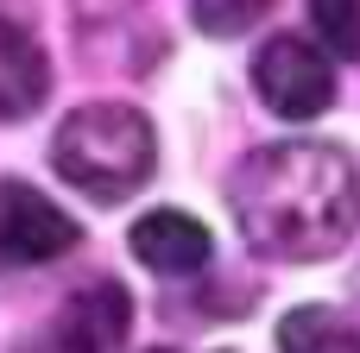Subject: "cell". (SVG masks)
I'll use <instances>...</instances> for the list:
<instances>
[{
    "mask_svg": "<svg viewBox=\"0 0 360 353\" xmlns=\"http://www.w3.org/2000/svg\"><path fill=\"white\" fill-rule=\"evenodd\" d=\"M266 6H272V0H190L196 32H209V38H240L247 25L266 19Z\"/></svg>",
    "mask_w": 360,
    "mask_h": 353,
    "instance_id": "30bf717a",
    "label": "cell"
},
{
    "mask_svg": "<svg viewBox=\"0 0 360 353\" xmlns=\"http://www.w3.org/2000/svg\"><path fill=\"white\" fill-rule=\"evenodd\" d=\"M127 322H133V303H127V291H120L114 278L89 284V291L63 309V328H70L89 353H114L127 341Z\"/></svg>",
    "mask_w": 360,
    "mask_h": 353,
    "instance_id": "52a82bcc",
    "label": "cell"
},
{
    "mask_svg": "<svg viewBox=\"0 0 360 353\" xmlns=\"http://www.w3.org/2000/svg\"><path fill=\"white\" fill-rule=\"evenodd\" d=\"M76 246V221L32 183L0 177V265H51Z\"/></svg>",
    "mask_w": 360,
    "mask_h": 353,
    "instance_id": "277c9868",
    "label": "cell"
},
{
    "mask_svg": "<svg viewBox=\"0 0 360 353\" xmlns=\"http://www.w3.org/2000/svg\"><path fill=\"white\" fill-rule=\"evenodd\" d=\"M278 353H360V328L329 303H304L278 322Z\"/></svg>",
    "mask_w": 360,
    "mask_h": 353,
    "instance_id": "ba28073f",
    "label": "cell"
},
{
    "mask_svg": "<svg viewBox=\"0 0 360 353\" xmlns=\"http://www.w3.org/2000/svg\"><path fill=\"white\" fill-rule=\"evenodd\" d=\"M209 253H215L209 227H202L196 215H184V208H152V215L133 221V259L152 265V272H165V278H190V272H202Z\"/></svg>",
    "mask_w": 360,
    "mask_h": 353,
    "instance_id": "5b68a950",
    "label": "cell"
},
{
    "mask_svg": "<svg viewBox=\"0 0 360 353\" xmlns=\"http://www.w3.org/2000/svg\"><path fill=\"white\" fill-rule=\"evenodd\" d=\"M51 164L89 202H127L133 189H146V177L158 164V133L127 101H89V107L63 114V126L51 139Z\"/></svg>",
    "mask_w": 360,
    "mask_h": 353,
    "instance_id": "7a4b0ae2",
    "label": "cell"
},
{
    "mask_svg": "<svg viewBox=\"0 0 360 353\" xmlns=\"http://www.w3.org/2000/svg\"><path fill=\"white\" fill-rule=\"evenodd\" d=\"M44 95H51V57H44V44L19 19L0 13V120L38 114Z\"/></svg>",
    "mask_w": 360,
    "mask_h": 353,
    "instance_id": "8992f818",
    "label": "cell"
},
{
    "mask_svg": "<svg viewBox=\"0 0 360 353\" xmlns=\"http://www.w3.org/2000/svg\"><path fill=\"white\" fill-rule=\"evenodd\" d=\"M253 95L278 120H316L335 101V69L310 38H266V51L253 57Z\"/></svg>",
    "mask_w": 360,
    "mask_h": 353,
    "instance_id": "3957f363",
    "label": "cell"
},
{
    "mask_svg": "<svg viewBox=\"0 0 360 353\" xmlns=\"http://www.w3.org/2000/svg\"><path fill=\"white\" fill-rule=\"evenodd\" d=\"M310 25L329 44V57L360 63V0H310Z\"/></svg>",
    "mask_w": 360,
    "mask_h": 353,
    "instance_id": "9c48e42d",
    "label": "cell"
},
{
    "mask_svg": "<svg viewBox=\"0 0 360 353\" xmlns=\"http://www.w3.org/2000/svg\"><path fill=\"white\" fill-rule=\"evenodd\" d=\"M19 353H89V347H82V341H76V335H70V328H63V322H57V328H51V335H38V341H32V347H19Z\"/></svg>",
    "mask_w": 360,
    "mask_h": 353,
    "instance_id": "8fae6325",
    "label": "cell"
},
{
    "mask_svg": "<svg viewBox=\"0 0 360 353\" xmlns=\"http://www.w3.org/2000/svg\"><path fill=\"white\" fill-rule=\"evenodd\" d=\"M228 208L253 253L266 259H329L354 240L360 227V171L342 145L285 139L266 152H247Z\"/></svg>",
    "mask_w": 360,
    "mask_h": 353,
    "instance_id": "6da1fadb",
    "label": "cell"
}]
</instances>
